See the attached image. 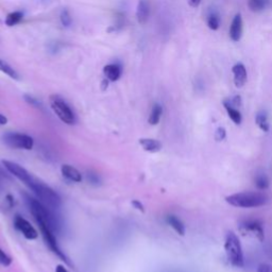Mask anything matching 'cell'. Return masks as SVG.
<instances>
[{
  "instance_id": "15",
  "label": "cell",
  "mask_w": 272,
  "mask_h": 272,
  "mask_svg": "<svg viewBox=\"0 0 272 272\" xmlns=\"http://www.w3.org/2000/svg\"><path fill=\"white\" fill-rule=\"evenodd\" d=\"M167 222L169 223V225L171 228L175 230L179 235L184 236L185 235V225L183 224V222L180 220V219L176 216L170 215L167 217Z\"/></svg>"
},
{
  "instance_id": "16",
  "label": "cell",
  "mask_w": 272,
  "mask_h": 272,
  "mask_svg": "<svg viewBox=\"0 0 272 272\" xmlns=\"http://www.w3.org/2000/svg\"><path fill=\"white\" fill-rule=\"evenodd\" d=\"M162 114H163V108L158 103H155L152 107V110H151V113L149 115V119H148L149 124L152 126L157 125L158 123H160Z\"/></svg>"
},
{
  "instance_id": "25",
  "label": "cell",
  "mask_w": 272,
  "mask_h": 272,
  "mask_svg": "<svg viewBox=\"0 0 272 272\" xmlns=\"http://www.w3.org/2000/svg\"><path fill=\"white\" fill-rule=\"evenodd\" d=\"M60 18H61V22H62V25H63V26H65V27H69V26L71 25L72 19H71V17H70L69 12H68L67 10L62 11V13H61V17H60Z\"/></svg>"
},
{
  "instance_id": "1",
  "label": "cell",
  "mask_w": 272,
  "mask_h": 272,
  "mask_svg": "<svg viewBox=\"0 0 272 272\" xmlns=\"http://www.w3.org/2000/svg\"><path fill=\"white\" fill-rule=\"evenodd\" d=\"M268 200L269 198L265 194L255 192L238 193L228 196V197L225 198V201L228 202L230 205L243 208L263 206L268 203Z\"/></svg>"
},
{
  "instance_id": "12",
  "label": "cell",
  "mask_w": 272,
  "mask_h": 272,
  "mask_svg": "<svg viewBox=\"0 0 272 272\" xmlns=\"http://www.w3.org/2000/svg\"><path fill=\"white\" fill-rule=\"evenodd\" d=\"M103 73L109 81L115 82L122 77V67L117 64H109L104 66Z\"/></svg>"
},
{
  "instance_id": "20",
  "label": "cell",
  "mask_w": 272,
  "mask_h": 272,
  "mask_svg": "<svg viewBox=\"0 0 272 272\" xmlns=\"http://www.w3.org/2000/svg\"><path fill=\"white\" fill-rule=\"evenodd\" d=\"M0 71L5 73L6 75H9L10 78H12L14 80H18L19 79V75L16 72V70H15L14 68L12 66H10L6 62L2 61L1 59H0Z\"/></svg>"
},
{
  "instance_id": "19",
  "label": "cell",
  "mask_w": 272,
  "mask_h": 272,
  "mask_svg": "<svg viewBox=\"0 0 272 272\" xmlns=\"http://www.w3.org/2000/svg\"><path fill=\"white\" fill-rule=\"evenodd\" d=\"M220 16H219V14L216 11H211L207 15V26L210 30H213V31H216V30L219 29V27H220Z\"/></svg>"
},
{
  "instance_id": "29",
  "label": "cell",
  "mask_w": 272,
  "mask_h": 272,
  "mask_svg": "<svg viewBox=\"0 0 272 272\" xmlns=\"http://www.w3.org/2000/svg\"><path fill=\"white\" fill-rule=\"evenodd\" d=\"M187 2L192 7H198L201 3V0H187Z\"/></svg>"
},
{
  "instance_id": "13",
  "label": "cell",
  "mask_w": 272,
  "mask_h": 272,
  "mask_svg": "<svg viewBox=\"0 0 272 272\" xmlns=\"http://www.w3.org/2000/svg\"><path fill=\"white\" fill-rule=\"evenodd\" d=\"M150 14L149 4L146 0H139L137 4V9H136V17L139 24H146Z\"/></svg>"
},
{
  "instance_id": "2",
  "label": "cell",
  "mask_w": 272,
  "mask_h": 272,
  "mask_svg": "<svg viewBox=\"0 0 272 272\" xmlns=\"http://www.w3.org/2000/svg\"><path fill=\"white\" fill-rule=\"evenodd\" d=\"M29 188L34 192V194L39 197L40 201L47 207L57 209L61 206V198H60V196L50 186L44 184L41 181L34 179Z\"/></svg>"
},
{
  "instance_id": "28",
  "label": "cell",
  "mask_w": 272,
  "mask_h": 272,
  "mask_svg": "<svg viewBox=\"0 0 272 272\" xmlns=\"http://www.w3.org/2000/svg\"><path fill=\"white\" fill-rule=\"evenodd\" d=\"M132 205H133L136 209H137V210L141 211V213H145V206H143V204H142L140 201H138V200H133V201H132Z\"/></svg>"
},
{
  "instance_id": "10",
  "label": "cell",
  "mask_w": 272,
  "mask_h": 272,
  "mask_svg": "<svg viewBox=\"0 0 272 272\" xmlns=\"http://www.w3.org/2000/svg\"><path fill=\"white\" fill-rule=\"evenodd\" d=\"M229 34L233 42L240 41L241 35H243V17H241L240 13L236 14L235 17L233 18Z\"/></svg>"
},
{
  "instance_id": "24",
  "label": "cell",
  "mask_w": 272,
  "mask_h": 272,
  "mask_svg": "<svg viewBox=\"0 0 272 272\" xmlns=\"http://www.w3.org/2000/svg\"><path fill=\"white\" fill-rule=\"evenodd\" d=\"M11 264H12V259L9 255L4 253L2 249H0V265L7 267V266H10Z\"/></svg>"
},
{
  "instance_id": "27",
  "label": "cell",
  "mask_w": 272,
  "mask_h": 272,
  "mask_svg": "<svg viewBox=\"0 0 272 272\" xmlns=\"http://www.w3.org/2000/svg\"><path fill=\"white\" fill-rule=\"evenodd\" d=\"M256 272H272V266L269 264H261Z\"/></svg>"
},
{
  "instance_id": "7",
  "label": "cell",
  "mask_w": 272,
  "mask_h": 272,
  "mask_svg": "<svg viewBox=\"0 0 272 272\" xmlns=\"http://www.w3.org/2000/svg\"><path fill=\"white\" fill-rule=\"evenodd\" d=\"M14 225L22 235H24L27 239H36L37 236H39V233L35 230L34 226L30 223L27 219L24 217H21L19 215H16L14 218Z\"/></svg>"
},
{
  "instance_id": "3",
  "label": "cell",
  "mask_w": 272,
  "mask_h": 272,
  "mask_svg": "<svg viewBox=\"0 0 272 272\" xmlns=\"http://www.w3.org/2000/svg\"><path fill=\"white\" fill-rule=\"evenodd\" d=\"M224 250H225L226 256H228V260L230 261V263L233 266L238 267V268L244 267L243 249H241L238 236L232 231H230L225 236Z\"/></svg>"
},
{
  "instance_id": "26",
  "label": "cell",
  "mask_w": 272,
  "mask_h": 272,
  "mask_svg": "<svg viewBox=\"0 0 272 272\" xmlns=\"http://www.w3.org/2000/svg\"><path fill=\"white\" fill-rule=\"evenodd\" d=\"M226 136V131L223 127H219L218 129L216 130V133H215V138L217 141H221L225 138Z\"/></svg>"
},
{
  "instance_id": "11",
  "label": "cell",
  "mask_w": 272,
  "mask_h": 272,
  "mask_svg": "<svg viewBox=\"0 0 272 272\" xmlns=\"http://www.w3.org/2000/svg\"><path fill=\"white\" fill-rule=\"evenodd\" d=\"M61 172L64 178H66L67 180L71 181V182H74V183H79L82 181V175L81 172L77 169L72 167L71 165H63L61 167Z\"/></svg>"
},
{
  "instance_id": "22",
  "label": "cell",
  "mask_w": 272,
  "mask_h": 272,
  "mask_svg": "<svg viewBox=\"0 0 272 272\" xmlns=\"http://www.w3.org/2000/svg\"><path fill=\"white\" fill-rule=\"evenodd\" d=\"M22 19V13L19 11H15L10 13L5 18V25L7 27H13L19 24V21Z\"/></svg>"
},
{
  "instance_id": "31",
  "label": "cell",
  "mask_w": 272,
  "mask_h": 272,
  "mask_svg": "<svg viewBox=\"0 0 272 272\" xmlns=\"http://www.w3.org/2000/svg\"><path fill=\"white\" fill-rule=\"evenodd\" d=\"M56 272H68V271H67V269L64 266L58 265V267L56 268Z\"/></svg>"
},
{
  "instance_id": "8",
  "label": "cell",
  "mask_w": 272,
  "mask_h": 272,
  "mask_svg": "<svg viewBox=\"0 0 272 272\" xmlns=\"http://www.w3.org/2000/svg\"><path fill=\"white\" fill-rule=\"evenodd\" d=\"M239 229L244 234L251 233L252 235L258 237L260 241H264L265 239L263 223L260 220H245L240 223Z\"/></svg>"
},
{
  "instance_id": "14",
  "label": "cell",
  "mask_w": 272,
  "mask_h": 272,
  "mask_svg": "<svg viewBox=\"0 0 272 272\" xmlns=\"http://www.w3.org/2000/svg\"><path fill=\"white\" fill-rule=\"evenodd\" d=\"M139 145L142 147V149L147 151V152L155 153L158 152L162 149V143L153 138H140Z\"/></svg>"
},
{
  "instance_id": "6",
  "label": "cell",
  "mask_w": 272,
  "mask_h": 272,
  "mask_svg": "<svg viewBox=\"0 0 272 272\" xmlns=\"http://www.w3.org/2000/svg\"><path fill=\"white\" fill-rule=\"evenodd\" d=\"M2 165L4 166L5 169L11 173V175H13L14 177H16L19 181H21V182L24 184H26L28 187L31 185V183L33 182V180L35 179L31 175H30L28 170H26L24 167H21V166L18 165L17 163L3 160Z\"/></svg>"
},
{
  "instance_id": "17",
  "label": "cell",
  "mask_w": 272,
  "mask_h": 272,
  "mask_svg": "<svg viewBox=\"0 0 272 272\" xmlns=\"http://www.w3.org/2000/svg\"><path fill=\"white\" fill-rule=\"evenodd\" d=\"M271 0H248V6L252 12H262L270 4Z\"/></svg>"
},
{
  "instance_id": "5",
  "label": "cell",
  "mask_w": 272,
  "mask_h": 272,
  "mask_svg": "<svg viewBox=\"0 0 272 272\" xmlns=\"http://www.w3.org/2000/svg\"><path fill=\"white\" fill-rule=\"evenodd\" d=\"M3 141L7 146L15 149L31 150L34 146V140L27 134H21L16 132H7L3 135Z\"/></svg>"
},
{
  "instance_id": "4",
  "label": "cell",
  "mask_w": 272,
  "mask_h": 272,
  "mask_svg": "<svg viewBox=\"0 0 272 272\" xmlns=\"http://www.w3.org/2000/svg\"><path fill=\"white\" fill-rule=\"evenodd\" d=\"M49 101L52 111L55 112V114L61 119L64 124L69 126L75 124L74 113L62 97H60L58 95H52L50 96Z\"/></svg>"
},
{
  "instance_id": "23",
  "label": "cell",
  "mask_w": 272,
  "mask_h": 272,
  "mask_svg": "<svg viewBox=\"0 0 272 272\" xmlns=\"http://www.w3.org/2000/svg\"><path fill=\"white\" fill-rule=\"evenodd\" d=\"M255 185L256 187L259 188V190H267L269 187V180L266 177V175H264V173H261V175H258L255 178Z\"/></svg>"
},
{
  "instance_id": "18",
  "label": "cell",
  "mask_w": 272,
  "mask_h": 272,
  "mask_svg": "<svg viewBox=\"0 0 272 272\" xmlns=\"http://www.w3.org/2000/svg\"><path fill=\"white\" fill-rule=\"evenodd\" d=\"M223 105H224L226 112H228L229 117L232 119V122L235 125H240L241 124V119H243V118H241V114L239 113V111L235 108L231 107V105L226 103L225 101H223Z\"/></svg>"
},
{
  "instance_id": "9",
  "label": "cell",
  "mask_w": 272,
  "mask_h": 272,
  "mask_svg": "<svg viewBox=\"0 0 272 272\" xmlns=\"http://www.w3.org/2000/svg\"><path fill=\"white\" fill-rule=\"evenodd\" d=\"M232 71L234 74V84H235L236 87L241 88L247 82V69L243 63H237L233 66Z\"/></svg>"
},
{
  "instance_id": "21",
  "label": "cell",
  "mask_w": 272,
  "mask_h": 272,
  "mask_svg": "<svg viewBox=\"0 0 272 272\" xmlns=\"http://www.w3.org/2000/svg\"><path fill=\"white\" fill-rule=\"evenodd\" d=\"M255 122L258 124V126L260 127V129L264 132H268L270 127H269V123H268V118H267V114L265 112H260L258 115H256Z\"/></svg>"
},
{
  "instance_id": "30",
  "label": "cell",
  "mask_w": 272,
  "mask_h": 272,
  "mask_svg": "<svg viewBox=\"0 0 272 272\" xmlns=\"http://www.w3.org/2000/svg\"><path fill=\"white\" fill-rule=\"evenodd\" d=\"M7 124V118L4 115L0 114V126H3Z\"/></svg>"
}]
</instances>
